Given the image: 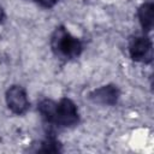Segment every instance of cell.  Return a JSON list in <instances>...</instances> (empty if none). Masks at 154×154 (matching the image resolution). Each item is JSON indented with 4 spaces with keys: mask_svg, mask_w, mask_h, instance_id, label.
<instances>
[{
    "mask_svg": "<svg viewBox=\"0 0 154 154\" xmlns=\"http://www.w3.org/2000/svg\"><path fill=\"white\" fill-rule=\"evenodd\" d=\"M51 49L59 59L71 60L81 55L83 45L78 37L61 25L55 28L51 35Z\"/></svg>",
    "mask_w": 154,
    "mask_h": 154,
    "instance_id": "2",
    "label": "cell"
},
{
    "mask_svg": "<svg viewBox=\"0 0 154 154\" xmlns=\"http://www.w3.org/2000/svg\"><path fill=\"white\" fill-rule=\"evenodd\" d=\"M4 18H5V11H4V8L0 6V23L4 20Z\"/></svg>",
    "mask_w": 154,
    "mask_h": 154,
    "instance_id": "9",
    "label": "cell"
},
{
    "mask_svg": "<svg viewBox=\"0 0 154 154\" xmlns=\"http://www.w3.org/2000/svg\"><path fill=\"white\" fill-rule=\"evenodd\" d=\"M120 96L119 88L114 84L101 85L89 93V100L94 103L102 106H114Z\"/></svg>",
    "mask_w": 154,
    "mask_h": 154,
    "instance_id": "5",
    "label": "cell"
},
{
    "mask_svg": "<svg viewBox=\"0 0 154 154\" xmlns=\"http://www.w3.org/2000/svg\"><path fill=\"white\" fill-rule=\"evenodd\" d=\"M37 111L47 123L60 128H72L79 123L78 108L69 97H61L59 101L43 99L38 102Z\"/></svg>",
    "mask_w": 154,
    "mask_h": 154,
    "instance_id": "1",
    "label": "cell"
},
{
    "mask_svg": "<svg viewBox=\"0 0 154 154\" xmlns=\"http://www.w3.org/2000/svg\"><path fill=\"white\" fill-rule=\"evenodd\" d=\"M129 55L136 63L148 64L153 58V45L148 36H136L129 43Z\"/></svg>",
    "mask_w": 154,
    "mask_h": 154,
    "instance_id": "4",
    "label": "cell"
},
{
    "mask_svg": "<svg viewBox=\"0 0 154 154\" xmlns=\"http://www.w3.org/2000/svg\"><path fill=\"white\" fill-rule=\"evenodd\" d=\"M137 17L144 32H149L154 23V5L152 1L143 2L137 10Z\"/></svg>",
    "mask_w": 154,
    "mask_h": 154,
    "instance_id": "6",
    "label": "cell"
},
{
    "mask_svg": "<svg viewBox=\"0 0 154 154\" xmlns=\"http://www.w3.org/2000/svg\"><path fill=\"white\" fill-rule=\"evenodd\" d=\"M32 1H35L36 4H38L40 6H42V7H45V8H51V7H53L59 0H32Z\"/></svg>",
    "mask_w": 154,
    "mask_h": 154,
    "instance_id": "8",
    "label": "cell"
},
{
    "mask_svg": "<svg viewBox=\"0 0 154 154\" xmlns=\"http://www.w3.org/2000/svg\"><path fill=\"white\" fill-rule=\"evenodd\" d=\"M38 150L43 153H57L60 152V144L54 138H47L42 142V148Z\"/></svg>",
    "mask_w": 154,
    "mask_h": 154,
    "instance_id": "7",
    "label": "cell"
},
{
    "mask_svg": "<svg viewBox=\"0 0 154 154\" xmlns=\"http://www.w3.org/2000/svg\"><path fill=\"white\" fill-rule=\"evenodd\" d=\"M5 101L7 108L17 116L24 114L29 108V99L26 90L19 84H13L6 90Z\"/></svg>",
    "mask_w": 154,
    "mask_h": 154,
    "instance_id": "3",
    "label": "cell"
}]
</instances>
